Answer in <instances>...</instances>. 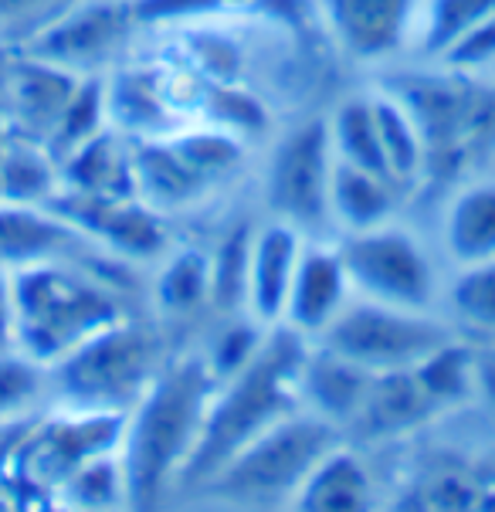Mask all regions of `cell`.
<instances>
[{"label": "cell", "instance_id": "obj_1", "mask_svg": "<svg viewBox=\"0 0 495 512\" xmlns=\"http://www.w3.org/2000/svg\"><path fill=\"white\" fill-rule=\"evenodd\" d=\"M217 377L204 357L156 370L143 397L129 407L119 458L126 472V506L156 509L170 482H180L204 431Z\"/></svg>", "mask_w": 495, "mask_h": 512}, {"label": "cell", "instance_id": "obj_2", "mask_svg": "<svg viewBox=\"0 0 495 512\" xmlns=\"http://www.w3.org/2000/svg\"><path fill=\"white\" fill-rule=\"evenodd\" d=\"M306 353V336H299L289 326H275L245 367L217 380L204 431L180 482L204 485L251 438L272 428L275 421L302 411Z\"/></svg>", "mask_w": 495, "mask_h": 512}, {"label": "cell", "instance_id": "obj_3", "mask_svg": "<svg viewBox=\"0 0 495 512\" xmlns=\"http://www.w3.org/2000/svg\"><path fill=\"white\" fill-rule=\"evenodd\" d=\"M14 279V350L51 367L92 333L112 326L119 302L106 285L72 265L31 262L11 268Z\"/></svg>", "mask_w": 495, "mask_h": 512}, {"label": "cell", "instance_id": "obj_4", "mask_svg": "<svg viewBox=\"0 0 495 512\" xmlns=\"http://www.w3.org/2000/svg\"><path fill=\"white\" fill-rule=\"evenodd\" d=\"M340 445V428L312 411L275 421L238 448L201 489L228 506H282L295 502L309 472Z\"/></svg>", "mask_w": 495, "mask_h": 512}, {"label": "cell", "instance_id": "obj_5", "mask_svg": "<svg viewBox=\"0 0 495 512\" xmlns=\"http://www.w3.org/2000/svg\"><path fill=\"white\" fill-rule=\"evenodd\" d=\"M156 377V343L143 326L116 319L48 367V387L72 411L129 414Z\"/></svg>", "mask_w": 495, "mask_h": 512}, {"label": "cell", "instance_id": "obj_6", "mask_svg": "<svg viewBox=\"0 0 495 512\" xmlns=\"http://www.w3.org/2000/svg\"><path fill=\"white\" fill-rule=\"evenodd\" d=\"M448 340H455L451 329L438 323L428 309L387 306L363 295L346 302L340 316L319 336L326 350L340 353L370 373L411 370Z\"/></svg>", "mask_w": 495, "mask_h": 512}, {"label": "cell", "instance_id": "obj_7", "mask_svg": "<svg viewBox=\"0 0 495 512\" xmlns=\"http://www.w3.org/2000/svg\"><path fill=\"white\" fill-rule=\"evenodd\" d=\"M336 248L356 295L401 309H431L434 268L411 231L387 221L367 231H346Z\"/></svg>", "mask_w": 495, "mask_h": 512}, {"label": "cell", "instance_id": "obj_8", "mask_svg": "<svg viewBox=\"0 0 495 512\" xmlns=\"http://www.w3.org/2000/svg\"><path fill=\"white\" fill-rule=\"evenodd\" d=\"M336 153L326 119L292 129L272 156L265 180V201L279 221H289L302 234H316L333 224L329 184H333Z\"/></svg>", "mask_w": 495, "mask_h": 512}, {"label": "cell", "instance_id": "obj_9", "mask_svg": "<svg viewBox=\"0 0 495 512\" xmlns=\"http://www.w3.org/2000/svg\"><path fill=\"white\" fill-rule=\"evenodd\" d=\"M123 428L126 414L102 411H72L68 418L51 421L31 438L28 475L38 485L58 492L82 465L116 451L123 441Z\"/></svg>", "mask_w": 495, "mask_h": 512}, {"label": "cell", "instance_id": "obj_10", "mask_svg": "<svg viewBox=\"0 0 495 512\" xmlns=\"http://www.w3.org/2000/svg\"><path fill=\"white\" fill-rule=\"evenodd\" d=\"M336 45L356 62L397 55L418 28V0H319Z\"/></svg>", "mask_w": 495, "mask_h": 512}, {"label": "cell", "instance_id": "obj_11", "mask_svg": "<svg viewBox=\"0 0 495 512\" xmlns=\"http://www.w3.org/2000/svg\"><path fill=\"white\" fill-rule=\"evenodd\" d=\"M302 248H306V234L289 221L275 218L265 228L251 231L245 306L258 326H282Z\"/></svg>", "mask_w": 495, "mask_h": 512}, {"label": "cell", "instance_id": "obj_12", "mask_svg": "<svg viewBox=\"0 0 495 512\" xmlns=\"http://www.w3.org/2000/svg\"><path fill=\"white\" fill-rule=\"evenodd\" d=\"M350 292L353 285L340 258V248L309 245L306 241L289 289V302H285L282 326L295 329L306 340H319L350 302Z\"/></svg>", "mask_w": 495, "mask_h": 512}, {"label": "cell", "instance_id": "obj_13", "mask_svg": "<svg viewBox=\"0 0 495 512\" xmlns=\"http://www.w3.org/2000/svg\"><path fill=\"white\" fill-rule=\"evenodd\" d=\"M62 218L129 258H153L163 251V228L150 207L140 204V197L72 194L62 201Z\"/></svg>", "mask_w": 495, "mask_h": 512}, {"label": "cell", "instance_id": "obj_14", "mask_svg": "<svg viewBox=\"0 0 495 512\" xmlns=\"http://www.w3.org/2000/svg\"><path fill=\"white\" fill-rule=\"evenodd\" d=\"M129 28L123 0H95V4L58 17L41 34V55L51 65H89L109 55Z\"/></svg>", "mask_w": 495, "mask_h": 512}, {"label": "cell", "instance_id": "obj_15", "mask_svg": "<svg viewBox=\"0 0 495 512\" xmlns=\"http://www.w3.org/2000/svg\"><path fill=\"white\" fill-rule=\"evenodd\" d=\"M373 377L377 373L356 367L353 360L319 343V350L306 353V367H302V404H306V411L333 421L336 428L353 424L370 394Z\"/></svg>", "mask_w": 495, "mask_h": 512}, {"label": "cell", "instance_id": "obj_16", "mask_svg": "<svg viewBox=\"0 0 495 512\" xmlns=\"http://www.w3.org/2000/svg\"><path fill=\"white\" fill-rule=\"evenodd\" d=\"M434 411H441V404L428 394V387L418 380L414 367L390 370L373 377L367 401H363L360 414L353 418V428H360L370 438L397 435V431L418 428Z\"/></svg>", "mask_w": 495, "mask_h": 512}, {"label": "cell", "instance_id": "obj_17", "mask_svg": "<svg viewBox=\"0 0 495 512\" xmlns=\"http://www.w3.org/2000/svg\"><path fill=\"white\" fill-rule=\"evenodd\" d=\"M78 234L82 231L58 214H45L31 204L0 201V265L4 268L51 262Z\"/></svg>", "mask_w": 495, "mask_h": 512}, {"label": "cell", "instance_id": "obj_18", "mask_svg": "<svg viewBox=\"0 0 495 512\" xmlns=\"http://www.w3.org/2000/svg\"><path fill=\"white\" fill-rule=\"evenodd\" d=\"M292 506L306 512H356L373 506V482L353 451L336 445L309 472Z\"/></svg>", "mask_w": 495, "mask_h": 512}, {"label": "cell", "instance_id": "obj_19", "mask_svg": "<svg viewBox=\"0 0 495 512\" xmlns=\"http://www.w3.org/2000/svg\"><path fill=\"white\" fill-rule=\"evenodd\" d=\"M445 248L458 265L495 258V180L455 194L445 211Z\"/></svg>", "mask_w": 495, "mask_h": 512}, {"label": "cell", "instance_id": "obj_20", "mask_svg": "<svg viewBox=\"0 0 495 512\" xmlns=\"http://www.w3.org/2000/svg\"><path fill=\"white\" fill-rule=\"evenodd\" d=\"M394 190L387 177L350 163L336 160L333 167V184H329V214L333 224H340L343 231H367L377 224L390 221L394 211Z\"/></svg>", "mask_w": 495, "mask_h": 512}, {"label": "cell", "instance_id": "obj_21", "mask_svg": "<svg viewBox=\"0 0 495 512\" xmlns=\"http://www.w3.org/2000/svg\"><path fill=\"white\" fill-rule=\"evenodd\" d=\"M65 180L72 194L85 197H136V167L119 140L95 133L92 140L75 146L65 160Z\"/></svg>", "mask_w": 495, "mask_h": 512}, {"label": "cell", "instance_id": "obj_22", "mask_svg": "<svg viewBox=\"0 0 495 512\" xmlns=\"http://www.w3.org/2000/svg\"><path fill=\"white\" fill-rule=\"evenodd\" d=\"M373 99V116H377V133H380V146H384V160H387V173L397 187L411 184L421 173L424 160H428V146H424V136L418 123H414L411 109L404 106L401 95H370Z\"/></svg>", "mask_w": 495, "mask_h": 512}, {"label": "cell", "instance_id": "obj_23", "mask_svg": "<svg viewBox=\"0 0 495 512\" xmlns=\"http://www.w3.org/2000/svg\"><path fill=\"white\" fill-rule=\"evenodd\" d=\"M329 140H333L336 160L350 163V167L380 173L390 180L384 146H380L377 116H373V99H350L329 119ZM394 184V180H390Z\"/></svg>", "mask_w": 495, "mask_h": 512}, {"label": "cell", "instance_id": "obj_24", "mask_svg": "<svg viewBox=\"0 0 495 512\" xmlns=\"http://www.w3.org/2000/svg\"><path fill=\"white\" fill-rule=\"evenodd\" d=\"M492 14L495 0H428L418 14V28H414L421 55L438 62L465 31H472L475 24Z\"/></svg>", "mask_w": 495, "mask_h": 512}, {"label": "cell", "instance_id": "obj_25", "mask_svg": "<svg viewBox=\"0 0 495 512\" xmlns=\"http://www.w3.org/2000/svg\"><path fill=\"white\" fill-rule=\"evenodd\" d=\"M156 302L167 312H190L211 299V258L194 248L173 251L156 275Z\"/></svg>", "mask_w": 495, "mask_h": 512}, {"label": "cell", "instance_id": "obj_26", "mask_svg": "<svg viewBox=\"0 0 495 512\" xmlns=\"http://www.w3.org/2000/svg\"><path fill=\"white\" fill-rule=\"evenodd\" d=\"M68 506H85V509H109V506H126V472L119 448L109 455L92 458L89 465H82L78 472L58 489Z\"/></svg>", "mask_w": 495, "mask_h": 512}, {"label": "cell", "instance_id": "obj_27", "mask_svg": "<svg viewBox=\"0 0 495 512\" xmlns=\"http://www.w3.org/2000/svg\"><path fill=\"white\" fill-rule=\"evenodd\" d=\"M448 306L468 326L495 333V258L462 265L448 285Z\"/></svg>", "mask_w": 495, "mask_h": 512}, {"label": "cell", "instance_id": "obj_28", "mask_svg": "<svg viewBox=\"0 0 495 512\" xmlns=\"http://www.w3.org/2000/svg\"><path fill=\"white\" fill-rule=\"evenodd\" d=\"M414 373H418V380L428 387V394L434 401L445 407V404L462 401L468 394L475 367H472V360H468L465 346H458V340H448L445 346H438L431 357H424L418 367H414Z\"/></svg>", "mask_w": 495, "mask_h": 512}, {"label": "cell", "instance_id": "obj_29", "mask_svg": "<svg viewBox=\"0 0 495 512\" xmlns=\"http://www.w3.org/2000/svg\"><path fill=\"white\" fill-rule=\"evenodd\" d=\"M48 387V370L17 350L0 353V421H11Z\"/></svg>", "mask_w": 495, "mask_h": 512}, {"label": "cell", "instance_id": "obj_30", "mask_svg": "<svg viewBox=\"0 0 495 512\" xmlns=\"http://www.w3.org/2000/svg\"><path fill=\"white\" fill-rule=\"evenodd\" d=\"M248 245L251 231H234L211 262V299L221 306H245L248 285Z\"/></svg>", "mask_w": 495, "mask_h": 512}, {"label": "cell", "instance_id": "obj_31", "mask_svg": "<svg viewBox=\"0 0 495 512\" xmlns=\"http://www.w3.org/2000/svg\"><path fill=\"white\" fill-rule=\"evenodd\" d=\"M0 184H4V201L31 204L41 194L51 190V170L41 156L34 153H14L0 170Z\"/></svg>", "mask_w": 495, "mask_h": 512}, {"label": "cell", "instance_id": "obj_32", "mask_svg": "<svg viewBox=\"0 0 495 512\" xmlns=\"http://www.w3.org/2000/svg\"><path fill=\"white\" fill-rule=\"evenodd\" d=\"M495 62V14L475 24L472 31H465L462 38L451 45L445 55L438 58L441 68L448 72H479V68Z\"/></svg>", "mask_w": 495, "mask_h": 512}, {"label": "cell", "instance_id": "obj_33", "mask_svg": "<svg viewBox=\"0 0 495 512\" xmlns=\"http://www.w3.org/2000/svg\"><path fill=\"white\" fill-rule=\"evenodd\" d=\"M262 340L265 336L258 333L255 323H238V326L224 329L221 340H217V346H214V357L207 360L214 370V377L224 380V377H231L234 370L245 367V363L255 357L258 346H262Z\"/></svg>", "mask_w": 495, "mask_h": 512}, {"label": "cell", "instance_id": "obj_34", "mask_svg": "<svg viewBox=\"0 0 495 512\" xmlns=\"http://www.w3.org/2000/svg\"><path fill=\"white\" fill-rule=\"evenodd\" d=\"M14 350V279L11 268L0 265V353Z\"/></svg>", "mask_w": 495, "mask_h": 512}, {"label": "cell", "instance_id": "obj_35", "mask_svg": "<svg viewBox=\"0 0 495 512\" xmlns=\"http://www.w3.org/2000/svg\"><path fill=\"white\" fill-rule=\"evenodd\" d=\"M48 7L51 0H0V24L28 21V17H38Z\"/></svg>", "mask_w": 495, "mask_h": 512}, {"label": "cell", "instance_id": "obj_36", "mask_svg": "<svg viewBox=\"0 0 495 512\" xmlns=\"http://www.w3.org/2000/svg\"><path fill=\"white\" fill-rule=\"evenodd\" d=\"M0 201H4V184H0Z\"/></svg>", "mask_w": 495, "mask_h": 512}, {"label": "cell", "instance_id": "obj_37", "mask_svg": "<svg viewBox=\"0 0 495 512\" xmlns=\"http://www.w3.org/2000/svg\"><path fill=\"white\" fill-rule=\"evenodd\" d=\"M221 4H234V0H221Z\"/></svg>", "mask_w": 495, "mask_h": 512}]
</instances>
